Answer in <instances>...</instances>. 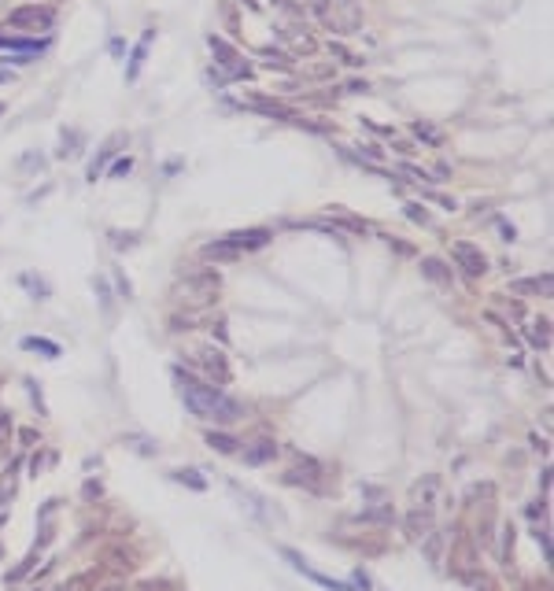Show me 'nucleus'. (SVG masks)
<instances>
[{"instance_id": "obj_1", "label": "nucleus", "mask_w": 554, "mask_h": 591, "mask_svg": "<svg viewBox=\"0 0 554 591\" xmlns=\"http://www.w3.org/2000/svg\"><path fill=\"white\" fill-rule=\"evenodd\" d=\"M178 381H181V399L185 407L196 414V418L203 422H218V425H229V422H237L241 418V403L237 399H229L222 388L215 384H203L196 377H188L178 369Z\"/></svg>"}, {"instance_id": "obj_2", "label": "nucleus", "mask_w": 554, "mask_h": 591, "mask_svg": "<svg viewBox=\"0 0 554 591\" xmlns=\"http://www.w3.org/2000/svg\"><path fill=\"white\" fill-rule=\"evenodd\" d=\"M311 15L318 26L333 37H355L362 34V4L358 0H311Z\"/></svg>"}, {"instance_id": "obj_3", "label": "nucleus", "mask_w": 554, "mask_h": 591, "mask_svg": "<svg viewBox=\"0 0 554 591\" xmlns=\"http://www.w3.org/2000/svg\"><path fill=\"white\" fill-rule=\"evenodd\" d=\"M218 289H222V277L215 270H188L174 284V299L188 311H200V307H211V303L218 299Z\"/></svg>"}, {"instance_id": "obj_4", "label": "nucleus", "mask_w": 554, "mask_h": 591, "mask_svg": "<svg viewBox=\"0 0 554 591\" xmlns=\"http://www.w3.org/2000/svg\"><path fill=\"white\" fill-rule=\"evenodd\" d=\"M270 240H273L270 229H237V233H226V237H218V240H211V244L203 248V255H207V259H241V255H248V252L266 248Z\"/></svg>"}, {"instance_id": "obj_5", "label": "nucleus", "mask_w": 554, "mask_h": 591, "mask_svg": "<svg viewBox=\"0 0 554 591\" xmlns=\"http://www.w3.org/2000/svg\"><path fill=\"white\" fill-rule=\"evenodd\" d=\"M52 23H56V8L37 4V0H30V4H19V8L8 11V26H11V30L45 34V30H52Z\"/></svg>"}, {"instance_id": "obj_6", "label": "nucleus", "mask_w": 554, "mask_h": 591, "mask_svg": "<svg viewBox=\"0 0 554 591\" xmlns=\"http://www.w3.org/2000/svg\"><path fill=\"white\" fill-rule=\"evenodd\" d=\"M188 362H193L200 374H207L211 381H218V384L229 381V362H226V355L218 347H196V352L188 355Z\"/></svg>"}, {"instance_id": "obj_7", "label": "nucleus", "mask_w": 554, "mask_h": 591, "mask_svg": "<svg viewBox=\"0 0 554 591\" xmlns=\"http://www.w3.org/2000/svg\"><path fill=\"white\" fill-rule=\"evenodd\" d=\"M207 45H211V52H215V63H218L222 71H229L233 78H248V74H251V67L241 59V52L233 49L226 37H215V34H211V37H207Z\"/></svg>"}, {"instance_id": "obj_8", "label": "nucleus", "mask_w": 554, "mask_h": 591, "mask_svg": "<svg viewBox=\"0 0 554 591\" xmlns=\"http://www.w3.org/2000/svg\"><path fill=\"white\" fill-rule=\"evenodd\" d=\"M451 259L458 262V267L470 274V277H480L484 270H488V259H484V252L477 248V244H470V240H455L451 244Z\"/></svg>"}, {"instance_id": "obj_9", "label": "nucleus", "mask_w": 554, "mask_h": 591, "mask_svg": "<svg viewBox=\"0 0 554 591\" xmlns=\"http://www.w3.org/2000/svg\"><path fill=\"white\" fill-rule=\"evenodd\" d=\"M277 34H281V41H285V45H288L296 56H311V52L318 49V41H314V37H311L303 26H288V23H285V26L277 30Z\"/></svg>"}, {"instance_id": "obj_10", "label": "nucleus", "mask_w": 554, "mask_h": 591, "mask_svg": "<svg viewBox=\"0 0 554 591\" xmlns=\"http://www.w3.org/2000/svg\"><path fill=\"white\" fill-rule=\"evenodd\" d=\"M285 558L296 565V569H300V573H307L314 584H322V587H333V591H351V584H340V580H333V577H322V573H314V569L300 558V555H296V551H285Z\"/></svg>"}, {"instance_id": "obj_11", "label": "nucleus", "mask_w": 554, "mask_h": 591, "mask_svg": "<svg viewBox=\"0 0 554 591\" xmlns=\"http://www.w3.org/2000/svg\"><path fill=\"white\" fill-rule=\"evenodd\" d=\"M49 41H37V37H4L0 34V49H15V52H23V56H37V52H45Z\"/></svg>"}, {"instance_id": "obj_12", "label": "nucleus", "mask_w": 554, "mask_h": 591, "mask_svg": "<svg viewBox=\"0 0 554 591\" xmlns=\"http://www.w3.org/2000/svg\"><path fill=\"white\" fill-rule=\"evenodd\" d=\"M273 455H277V444L273 440H255L251 447H244V462L248 466H263V462H270Z\"/></svg>"}, {"instance_id": "obj_13", "label": "nucleus", "mask_w": 554, "mask_h": 591, "mask_svg": "<svg viewBox=\"0 0 554 591\" xmlns=\"http://www.w3.org/2000/svg\"><path fill=\"white\" fill-rule=\"evenodd\" d=\"M407 532L414 536V540H421V536H429L433 532V510H411V517H407Z\"/></svg>"}, {"instance_id": "obj_14", "label": "nucleus", "mask_w": 554, "mask_h": 591, "mask_svg": "<svg viewBox=\"0 0 554 591\" xmlns=\"http://www.w3.org/2000/svg\"><path fill=\"white\" fill-rule=\"evenodd\" d=\"M510 292H514V296H528V292L550 296V274H543V277H528V281H514V284H510Z\"/></svg>"}, {"instance_id": "obj_15", "label": "nucleus", "mask_w": 554, "mask_h": 591, "mask_svg": "<svg viewBox=\"0 0 554 591\" xmlns=\"http://www.w3.org/2000/svg\"><path fill=\"white\" fill-rule=\"evenodd\" d=\"M436 488H440V480H436V477H425V488H421V485L414 488V507H418V510H433Z\"/></svg>"}, {"instance_id": "obj_16", "label": "nucleus", "mask_w": 554, "mask_h": 591, "mask_svg": "<svg viewBox=\"0 0 554 591\" xmlns=\"http://www.w3.org/2000/svg\"><path fill=\"white\" fill-rule=\"evenodd\" d=\"M421 274L433 277V281H440V284H451V270H443L440 259H421Z\"/></svg>"}, {"instance_id": "obj_17", "label": "nucleus", "mask_w": 554, "mask_h": 591, "mask_svg": "<svg viewBox=\"0 0 554 591\" xmlns=\"http://www.w3.org/2000/svg\"><path fill=\"white\" fill-rule=\"evenodd\" d=\"M547 318H540V322H532V329H528V340L532 344H536L540 347V352H547V347H550V329H547Z\"/></svg>"}, {"instance_id": "obj_18", "label": "nucleus", "mask_w": 554, "mask_h": 591, "mask_svg": "<svg viewBox=\"0 0 554 591\" xmlns=\"http://www.w3.org/2000/svg\"><path fill=\"white\" fill-rule=\"evenodd\" d=\"M23 347H26V352H45L49 359H56V355H59V344L41 340V337H26V340H23Z\"/></svg>"}, {"instance_id": "obj_19", "label": "nucleus", "mask_w": 554, "mask_h": 591, "mask_svg": "<svg viewBox=\"0 0 554 591\" xmlns=\"http://www.w3.org/2000/svg\"><path fill=\"white\" fill-rule=\"evenodd\" d=\"M207 444H211V447H218L222 455H233V451H237V440H233V436H226V432H211V436H207Z\"/></svg>"}, {"instance_id": "obj_20", "label": "nucleus", "mask_w": 554, "mask_h": 591, "mask_svg": "<svg viewBox=\"0 0 554 591\" xmlns=\"http://www.w3.org/2000/svg\"><path fill=\"white\" fill-rule=\"evenodd\" d=\"M148 41H152V34H144V37H141V45L134 49V63H130V71H126L130 78H137V71H141V63H144V52H148Z\"/></svg>"}, {"instance_id": "obj_21", "label": "nucleus", "mask_w": 554, "mask_h": 591, "mask_svg": "<svg viewBox=\"0 0 554 591\" xmlns=\"http://www.w3.org/2000/svg\"><path fill=\"white\" fill-rule=\"evenodd\" d=\"M414 134H418V137H425V141H440L436 129H433V126H421V122H414Z\"/></svg>"}, {"instance_id": "obj_22", "label": "nucleus", "mask_w": 554, "mask_h": 591, "mask_svg": "<svg viewBox=\"0 0 554 591\" xmlns=\"http://www.w3.org/2000/svg\"><path fill=\"white\" fill-rule=\"evenodd\" d=\"M407 214L414 218V222H421V226H425V222H429V211H421L418 204H407Z\"/></svg>"}, {"instance_id": "obj_23", "label": "nucleus", "mask_w": 554, "mask_h": 591, "mask_svg": "<svg viewBox=\"0 0 554 591\" xmlns=\"http://www.w3.org/2000/svg\"><path fill=\"white\" fill-rule=\"evenodd\" d=\"M174 477H178V480H188L193 488H203V480H200V477H193V470H178Z\"/></svg>"}, {"instance_id": "obj_24", "label": "nucleus", "mask_w": 554, "mask_h": 591, "mask_svg": "<svg viewBox=\"0 0 554 591\" xmlns=\"http://www.w3.org/2000/svg\"><path fill=\"white\" fill-rule=\"evenodd\" d=\"M130 167H134L130 159H119V163L111 167V174H115V178H119V174H130Z\"/></svg>"}, {"instance_id": "obj_25", "label": "nucleus", "mask_w": 554, "mask_h": 591, "mask_svg": "<svg viewBox=\"0 0 554 591\" xmlns=\"http://www.w3.org/2000/svg\"><path fill=\"white\" fill-rule=\"evenodd\" d=\"M0 115H4V104H0Z\"/></svg>"}, {"instance_id": "obj_26", "label": "nucleus", "mask_w": 554, "mask_h": 591, "mask_svg": "<svg viewBox=\"0 0 554 591\" xmlns=\"http://www.w3.org/2000/svg\"><path fill=\"white\" fill-rule=\"evenodd\" d=\"M244 4H255V0H244Z\"/></svg>"}, {"instance_id": "obj_27", "label": "nucleus", "mask_w": 554, "mask_h": 591, "mask_svg": "<svg viewBox=\"0 0 554 591\" xmlns=\"http://www.w3.org/2000/svg\"><path fill=\"white\" fill-rule=\"evenodd\" d=\"M0 425H4V418H0Z\"/></svg>"}, {"instance_id": "obj_28", "label": "nucleus", "mask_w": 554, "mask_h": 591, "mask_svg": "<svg viewBox=\"0 0 554 591\" xmlns=\"http://www.w3.org/2000/svg\"><path fill=\"white\" fill-rule=\"evenodd\" d=\"M0 81H4V74H0Z\"/></svg>"}]
</instances>
